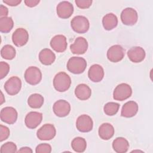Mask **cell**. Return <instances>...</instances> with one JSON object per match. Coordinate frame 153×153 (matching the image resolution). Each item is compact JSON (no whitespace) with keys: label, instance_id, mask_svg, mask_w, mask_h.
Masks as SVG:
<instances>
[{"label":"cell","instance_id":"6da1fadb","mask_svg":"<svg viewBox=\"0 0 153 153\" xmlns=\"http://www.w3.org/2000/svg\"><path fill=\"white\" fill-rule=\"evenodd\" d=\"M71 84L70 76L64 72H60L57 74L53 79V85L54 88L59 92L67 91Z\"/></svg>","mask_w":153,"mask_h":153},{"label":"cell","instance_id":"7a4b0ae2","mask_svg":"<svg viewBox=\"0 0 153 153\" xmlns=\"http://www.w3.org/2000/svg\"><path fill=\"white\" fill-rule=\"evenodd\" d=\"M87 67L86 60L80 57H72L67 63L68 70L74 74L82 73Z\"/></svg>","mask_w":153,"mask_h":153},{"label":"cell","instance_id":"3957f363","mask_svg":"<svg viewBox=\"0 0 153 153\" xmlns=\"http://www.w3.org/2000/svg\"><path fill=\"white\" fill-rule=\"evenodd\" d=\"M71 26L74 31L78 33L87 32L90 27L88 20L84 16H76L74 17L71 22Z\"/></svg>","mask_w":153,"mask_h":153},{"label":"cell","instance_id":"277c9868","mask_svg":"<svg viewBox=\"0 0 153 153\" xmlns=\"http://www.w3.org/2000/svg\"><path fill=\"white\" fill-rule=\"evenodd\" d=\"M132 94V89L130 85L121 83L118 85L114 90L113 98L115 100L123 101L129 98Z\"/></svg>","mask_w":153,"mask_h":153},{"label":"cell","instance_id":"5b68a950","mask_svg":"<svg viewBox=\"0 0 153 153\" xmlns=\"http://www.w3.org/2000/svg\"><path fill=\"white\" fill-rule=\"evenodd\" d=\"M25 79L28 84L32 85H36L42 79V73L37 67H29L25 72Z\"/></svg>","mask_w":153,"mask_h":153},{"label":"cell","instance_id":"8992f818","mask_svg":"<svg viewBox=\"0 0 153 153\" xmlns=\"http://www.w3.org/2000/svg\"><path fill=\"white\" fill-rule=\"evenodd\" d=\"M22 88L21 79L16 76H13L10 78L4 84V89L11 96H14L19 93Z\"/></svg>","mask_w":153,"mask_h":153},{"label":"cell","instance_id":"52a82bcc","mask_svg":"<svg viewBox=\"0 0 153 153\" xmlns=\"http://www.w3.org/2000/svg\"><path fill=\"white\" fill-rule=\"evenodd\" d=\"M56 134V128L54 126L51 124L43 125L36 132L38 138L41 140H50L54 137Z\"/></svg>","mask_w":153,"mask_h":153},{"label":"cell","instance_id":"ba28073f","mask_svg":"<svg viewBox=\"0 0 153 153\" xmlns=\"http://www.w3.org/2000/svg\"><path fill=\"white\" fill-rule=\"evenodd\" d=\"M138 19L137 11L132 8H126L121 13V20L122 23L127 26H132L136 23Z\"/></svg>","mask_w":153,"mask_h":153},{"label":"cell","instance_id":"9c48e42d","mask_svg":"<svg viewBox=\"0 0 153 153\" xmlns=\"http://www.w3.org/2000/svg\"><path fill=\"white\" fill-rule=\"evenodd\" d=\"M93 122L91 118L88 115L83 114L79 116L76 121V127L78 131L86 133L93 129Z\"/></svg>","mask_w":153,"mask_h":153},{"label":"cell","instance_id":"30bf717a","mask_svg":"<svg viewBox=\"0 0 153 153\" xmlns=\"http://www.w3.org/2000/svg\"><path fill=\"white\" fill-rule=\"evenodd\" d=\"M107 58L111 62L117 63L121 61L124 57L125 50L120 45L111 46L107 51Z\"/></svg>","mask_w":153,"mask_h":153},{"label":"cell","instance_id":"8fae6325","mask_svg":"<svg viewBox=\"0 0 153 153\" xmlns=\"http://www.w3.org/2000/svg\"><path fill=\"white\" fill-rule=\"evenodd\" d=\"M17 115V112L16 109L10 106L2 108L0 113L1 121L8 124H13L16 123Z\"/></svg>","mask_w":153,"mask_h":153},{"label":"cell","instance_id":"7c38bea8","mask_svg":"<svg viewBox=\"0 0 153 153\" xmlns=\"http://www.w3.org/2000/svg\"><path fill=\"white\" fill-rule=\"evenodd\" d=\"M29 33L24 28L17 29L12 35V41L17 47H22L28 41Z\"/></svg>","mask_w":153,"mask_h":153},{"label":"cell","instance_id":"4fadbf2b","mask_svg":"<svg viewBox=\"0 0 153 153\" xmlns=\"http://www.w3.org/2000/svg\"><path fill=\"white\" fill-rule=\"evenodd\" d=\"M42 120V114L41 112L32 111L26 115L25 123L27 128L34 129L41 124Z\"/></svg>","mask_w":153,"mask_h":153},{"label":"cell","instance_id":"5bb4252c","mask_svg":"<svg viewBox=\"0 0 153 153\" xmlns=\"http://www.w3.org/2000/svg\"><path fill=\"white\" fill-rule=\"evenodd\" d=\"M53 109L56 115L59 117H64L69 114L71 105L65 100H59L54 103Z\"/></svg>","mask_w":153,"mask_h":153},{"label":"cell","instance_id":"9a60e30c","mask_svg":"<svg viewBox=\"0 0 153 153\" xmlns=\"http://www.w3.org/2000/svg\"><path fill=\"white\" fill-rule=\"evenodd\" d=\"M50 44L51 47L57 53L64 52L68 45L66 38L63 35H57L53 37Z\"/></svg>","mask_w":153,"mask_h":153},{"label":"cell","instance_id":"2e32d148","mask_svg":"<svg viewBox=\"0 0 153 153\" xmlns=\"http://www.w3.org/2000/svg\"><path fill=\"white\" fill-rule=\"evenodd\" d=\"M57 16L62 19L69 18L74 12L72 4L68 1H62L56 7Z\"/></svg>","mask_w":153,"mask_h":153},{"label":"cell","instance_id":"e0dca14e","mask_svg":"<svg viewBox=\"0 0 153 153\" xmlns=\"http://www.w3.org/2000/svg\"><path fill=\"white\" fill-rule=\"evenodd\" d=\"M88 48V42L84 37H78L74 42L71 45L70 50L73 54H82L86 52Z\"/></svg>","mask_w":153,"mask_h":153},{"label":"cell","instance_id":"ac0fdd59","mask_svg":"<svg viewBox=\"0 0 153 153\" xmlns=\"http://www.w3.org/2000/svg\"><path fill=\"white\" fill-rule=\"evenodd\" d=\"M127 56L131 62L133 63H140L145 57V51L140 47H133L128 50Z\"/></svg>","mask_w":153,"mask_h":153},{"label":"cell","instance_id":"d6986e66","mask_svg":"<svg viewBox=\"0 0 153 153\" xmlns=\"http://www.w3.org/2000/svg\"><path fill=\"white\" fill-rule=\"evenodd\" d=\"M89 79L94 82H99L102 80L104 76V70L102 66L98 64L92 65L88 72Z\"/></svg>","mask_w":153,"mask_h":153},{"label":"cell","instance_id":"ffe728a7","mask_svg":"<svg viewBox=\"0 0 153 153\" xmlns=\"http://www.w3.org/2000/svg\"><path fill=\"white\" fill-rule=\"evenodd\" d=\"M138 111V105L134 101H128L122 107L121 115L126 118L134 117Z\"/></svg>","mask_w":153,"mask_h":153},{"label":"cell","instance_id":"44dd1931","mask_svg":"<svg viewBox=\"0 0 153 153\" xmlns=\"http://www.w3.org/2000/svg\"><path fill=\"white\" fill-rule=\"evenodd\" d=\"M56 55L49 48H44L39 53V60L44 65H50L55 61Z\"/></svg>","mask_w":153,"mask_h":153},{"label":"cell","instance_id":"7402d4cb","mask_svg":"<svg viewBox=\"0 0 153 153\" xmlns=\"http://www.w3.org/2000/svg\"><path fill=\"white\" fill-rule=\"evenodd\" d=\"M75 94L78 99L81 100H86L90 97L91 90L87 85L85 84H80L75 88Z\"/></svg>","mask_w":153,"mask_h":153},{"label":"cell","instance_id":"603a6c76","mask_svg":"<svg viewBox=\"0 0 153 153\" xmlns=\"http://www.w3.org/2000/svg\"><path fill=\"white\" fill-rule=\"evenodd\" d=\"M98 133L99 137L103 140H109L114 134V128L112 124L103 123L99 128Z\"/></svg>","mask_w":153,"mask_h":153},{"label":"cell","instance_id":"cb8c5ba5","mask_svg":"<svg viewBox=\"0 0 153 153\" xmlns=\"http://www.w3.org/2000/svg\"><path fill=\"white\" fill-rule=\"evenodd\" d=\"M112 148L117 153H124L126 152L129 148V143L124 137H118L114 140Z\"/></svg>","mask_w":153,"mask_h":153},{"label":"cell","instance_id":"d4e9b609","mask_svg":"<svg viewBox=\"0 0 153 153\" xmlns=\"http://www.w3.org/2000/svg\"><path fill=\"white\" fill-rule=\"evenodd\" d=\"M102 25L105 30H112L118 25L117 17L113 13H108L106 14L103 17Z\"/></svg>","mask_w":153,"mask_h":153},{"label":"cell","instance_id":"484cf974","mask_svg":"<svg viewBox=\"0 0 153 153\" xmlns=\"http://www.w3.org/2000/svg\"><path fill=\"white\" fill-rule=\"evenodd\" d=\"M27 103L32 108H39L43 105L44 97L42 96L38 93L32 94L27 99Z\"/></svg>","mask_w":153,"mask_h":153},{"label":"cell","instance_id":"4316f807","mask_svg":"<svg viewBox=\"0 0 153 153\" xmlns=\"http://www.w3.org/2000/svg\"><path fill=\"white\" fill-rule=\"evenodd\" d=\"M72 149L76 152H83L87 147V142L85 139L81 137L74 138L71 142Z\"/></svg>","mask_w":153,"mask_h":153},{"label":"cell","instance_id":"83f0119b","mask_svg":"<svg viewBox=\"0 0 153 153\" xmlns=\"http://www.w3.org/2000/svg\"><path fill=\"white\" fill-rule=\"evenodd\" d=\"M14 22L11 17H5L0 19V31L2 33H8L13 29Z\"/></svg>","mask_w":153,"mask_h":153},{"label":"cell","instance_id":"f1b7e54d","mask_svg":"<svg viewBox=\"0 0 153 153\" xmlns=\"http://www.w3.org/2000/svg\"><path fill=\"white\" fill-rule=\"evenodd\" d=\"M16 54V49L11 45H5L1 50V55L3 59L7 60L13 59Z\"/></svg>","mask_w":153,"mask_h":153},{"label":"cell","instance_id":"f546056e","mask_svg":"<svg viewBox=\"0 0 153 153\" xmlns=\"http://www.w3.org/2000/svg\"><path fill=\"white\" fill-rule=\"evenodd\" d=\"M120 105L115 102H108L106 103L103 107L104 112L109 116L115 115L119 109Z\"/></svg>","mask_w":153,"mask_h":153},{"label":"cell","instance_id":"4dcf8cb0","mask_svg":"<svg viewBox=\"0 0 153 153\" xmlns=\"http://www.w3.org/2000/svg\"><path fill=\"white\" fill-rule=\"evenodd\" d=\"M2 153H13L17 152V146L12 142H7L1 147Z\"/></svg>","mask_w":153,"mask_h":153},{"label":"cell","instance_id":"1f68e13d","mask_svg":"<svg viewBox=\"0 0 153 153\" xmlns=\"http://www.w3.org/2000/svg\"><path fill=\"white\" fill-rule=\"evenodd\" d=\"M51 146L48 143H41L38 145L36 149L35 152L36 153H50L51 152Z\"/></svg>","mask_w":153,"mask_h":153},{"label":"cell","instance_id":"d6a6232c","mask_svg":"<svg viewBox=\"0 0 153 153\" xmlns=\"http://www.w3.org/2000/svg\"><path fill=\"white\" fill-rule=\"evenodd\" d=\"M10 71L9 65L5 62H0V78L3 79L7 75Z\"/></svg>","mask_w":153,"mask_h":153},{"label":"cell","instance_id":"836d02e7","mask_svg":"<svg viewBox=\"0 0 153 153\" xmlns=\"http://www.w3.org/2000/svg\"><path fill=\"white\" fill-rule=\"evenodd\" d=\"M10 136V130L9 128L5 126L2 124L0 125V141L2 142L7 139Z\"/></svg>","mask_w":153,"mask_h":153},{"label":"cell","instance_id":"e575fe53","mask_svg":"<svg viewBox=\"0 0 153 153\" xmlns=\"http://www.w3.org/2000/svg\"><path fill=\"white\" fill-rule=\"evenodd\" d=\"M75 4L77 7L81 9H86L89 8L92 4L91 0H75Z\"/></svg>","mask_w":153,"mask_h":153},{"label":"cell","instance_id":"d590c367","mask_svg":"<svg viewBox=\"0 0 153 153\" xmlns=\"http://www.w3.org/2000/svg\"><path fill=\"white\" fill-rule=\"evenodd\" d=\"M3 2L5 4L11 6V7H14L18 5L19 4L21 3L22 1L21 0H3Z\"/></svg>","mask_w":153,"mask_h":153},{"label":"cell","instance_id":"8d00e7d4","mask_svg":"<svg viewBox=\"0 0 153 153\" xmlns=\"http://www.w3.org/2000/svg\"><path fill=\"white\" fill-rule=\"evenodd\" d=\"M8 14V8L3 5H0V17L2 18V17H7Z\"/></svg>","mask_w":153,"mask_h":153},{"label":"cell","instance_id":"74e56055","mask_svg":"<svg viewBox=\"0 0 153 153\" xmlns=\"http://www.w3.org/2000/svg\"><path fill=\"white\" fill-rule=\"evenodd\" d=\"M25 4L29 7H33L36 6L40 2L39 0H25Z\"/></svg>","mask_w":153,"mask_h":153},{"label":"cell","instance_id":"f35d334b","mask_svg":"<svg viewBox=\"0 0 153 153\" xmlns=\"http://www.w3.org/2000/svg\"><path fill=\"white\" fill-rule=\"evenodd\" d=\"M18 152H26V153H32V150L29 148V147H22L18 151Z\"/></svg>","mask_w":153,"mask_h":153},{"label":"cell","instance_id":"ab89813d","mask_svg":"<svg viewBox=\"0 0 153 153\" xmlns=\"http://www.w3.org/2000/svg\"><path fill=\"white\" fill-rule=\"evenodd\" d=\"M1 104L2 105L4 102H5V99H4V95H3V93L2 91H1Z\"/></svg>","mask_w":153,"mask_h":153}]
</instances>
